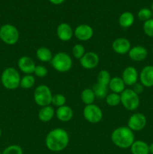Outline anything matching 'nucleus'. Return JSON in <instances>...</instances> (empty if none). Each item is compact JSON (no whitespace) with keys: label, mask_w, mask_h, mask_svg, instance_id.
<instances>
[{"label":"nucleus","mask_w":153,"mask_h":154,"mask_svg":"<svg viewBox=\"0 0 153 154\" xmlns=\"http://www.w3.org/2000/svg\"><path fill=\"white\" fill-rule=\"evenodd\" d=\"M69 135L67 131L62 128H56L48 132L45 138L46 148L52 152H61L69 144Z\"/></svg>","instance_id":"obj_1"},{"label":"nucleus","mask_w":153,"mask_h":154,"mask_svg":"<svg viewBox=\"0 0 153 154\" xmlns=\"http://www.w3.org/2000/svg\"><path fill=\"white\" fill-rule=\"evenodd\" d=\"M112 144L121 149L130 148L135 141L134 132L128 126H120L112 131L111 134Z\"/></svg>","instance_id":"obj_2"},{"label":"nucleus","mask_w":153,"mask_h":154,"mask_svg":"<svg viewBox=\"0 0 153 154\" xmlns=\"http://www.w3.org/2000/svg\"><path fill=\"white\" fill-rule=\"evenodd\" d=\"M20 75L18 71L13 67L4 69L1 75V82L4 88L7 90H16L20 87Z\"/></svg>","instance_id":"obj_3"},{"label":"nucleus","mask_w":153,"mask_h":154,"mask_svg":"<svg viewBox=\"0 0 153 154\" xmlns=\"http://www.w3.org/2000/svg\"><path fill=\"white\" fill-rule=\"evenodd\" d=\"M50 63L56 71L64 73L70 70L73 61L68 54L65 52H58L54 54Z\"/></svg>","instance_id":"obj_4"},{"label":"nucleus","mask_w":153,"mask_h":154,"mask_svg":"<svg viewBox=\"0 0 153 154\" xmlns=\"http://www.w3.org/2000/svg\"><path fill=\"white\" fill-rule=\"evenodd\" d=\"M121 104L126 110L134 111L138 108L140 105L139 95L135 93L132 89H125L120 94Z\"/></svg>","instance_id":"obj_5"},{"label":"nucleus","mask_w":153,"mask_h":154,"mask_svg":"<svg viewBox=\"0 0 153 154\" xmlns=\"http://www.w3.org/2000/svg\"><path fill=\"white\" fill-rule=\"evenodd\" d=\"M20 33L12 24H4L0 28V39L8 45H14L19 41Z\"/></svg>","instance_id":"obj_6"},{"label":"nucleus","mask_w":153,"mask_h":154,"mask_svg":"<svg viewBox=\"0 0 153 154\" xmlns=\"http://www.w3.org/2000/svg\"><path fill=\"white\" fill-rule=\"evenodd\" d=\"M52 94L49 87L44 84L38 86L34 91V102L40 107L50 105L52 102Z\"/></svg>","instance_id":"obj_7"},{"label":"nucleus","mask_w":153,"mask_h":154,"mask_svg":"<svg viewBox=\"0 0 153 154\" xmlns=\"http://www.w3.org/2000/svg\"><path fill=\"white\" fill-rule=\"evenodd\" d=\"M82 114L85 120L90 123H99L103 117L102 110L95 104L86 105Z\"/></svg>","instance_id":"obj_8"},{"label":"nucleus","mask_w":153,"mask_h":154,"mask_svg":"<svg viewBox=\"0 0 153 154\" xmlns=\"http://www.w3.org/2000/svg\"><path fill=\"white\" fill-rule=\"evenodd\" d=\"M146 117L143 114L135 113L129 117L127 126L133 132H139L146 127Z\"/></svg>","instance_id":"obj_9"},{"label":"nucleus","mask_w":153,"mask_h":154,"mask_svg":"<svg viewBox=\"0 0 153 154\" xmlns=\"http://www.w3.org/2000/svg\"><path fill=\"white\" fill-rule=\"evenodd\" d=\"M80 66L85 69H93L97 67L99 64V56L93 51L86 52L85 54L80 59Z\"/></svg>","instance_id":"obj_10"},{"label":"nucleus","mask_w":153,"mask_h":154,"mask_svg":"<svg viewBox=\"0 0 153 154\" xmlns=\"http://www.w3.org/2000/svg\"><path fill=\"white\" fill-rule=\"evenodd\" d=\"M94 30L92 27L88 24H80L75 28L74 35L76 39L81 42H87L92 38Z\"/></svg>","instance_id":"obj_11"},{"label":"nucleus","mask_w":153,"mask_h":154,"mask_svg":"<svg viewBox=\"0 0 153 154\" xmlns=\"http://www.w3.org/2000/svg\"><path fill=\"white\" fill-rule=\"evenodd\" d=\"M112 48L115 53L119 55L128 54L131 48L130 41L125 38H118L112 42Z\"/></svg>","instance_id":"obj_12"},{"label":"nucleus","mask_w":153,"mask_h":154,"mask_svg":"<svg viewBox=\"0 0 153 154\" xmlns=\"http://www.w3.org/2000/svg\"><path fill=\"white\" fill-rule=\"evenodd\" d=\"M122 79L127 86H134L137 83L139 79V74L137 70L133 66H128L123 70L122 74Z\"/></svg>","instance_id":"obj_13"},{"label":"nucleus","mask_w":153,"mask_h":154,"mask_svg":"<svg viewBox=\"0 0 153 154\" xmlns=\"http://www.w3.org/2000/svg\"><path fill=\"white\" fill-rule=\"evenodd\" d=\"M17 65L20 72L26 74V75H32V74L34 73L36 66L34 60L31 57H27V56L21 57L18 60Z\"/></svg>","instance_id":"obj_14"},{"label":"nucleus","mask_w":153,"mask_h":154,"mask_svg":"<svg viewBox=\"0 0 153 154\" xmlns=\"http://www.w3.org/2000/svg\"><path fill=\"white\" fill-rule=\"evenodd\" d=\"M140 83L144 87H153V66L148 65L142 68L139 75Z\"/></svg>","instance_id":"obj_15"},{"label":"nucleus","mask_w":153,"mask_h":154,"mask_svg":"<svg viewBox=\"0 0 153 154\" xmlns=\"http://www.w3.org/2000/svg\"><path fill=\"white\" fill-rule=\"evenodd\" d=\"M56 35L62 42H68L74 35L73 29L67 23H62L57 26Z\"/></svg>","instance_id":"obj_16"},{"label":"nucleus","mask_w":153,"mask_h":154,"mask_svg":"<svg viewBox=\"0 0 153 154\" xmlns=\"http://www.w3.org/2000/svg\"><path fill=\"white\" fill-rule=\"evenodd\" d=\"M128 57L134 62H142L146 59L148 56V51L146 48L141 45L132 47L129 51Z\"/></svg>","instance_id":"obj_17"},{"label":"nucleus","mask_w":153,"mask_h":154,"mask_svg":"<svg viewBox=\"0 0 153 154\" xmlns=\"http://www.w3.org/2000/svg\"><path fill=\"white\" fill-rule=\"evenodd\" d=\"M55 115L56 116L57 119L59 121L66 123V122L71 120V119L73 118L74 112L70 107H69L68 105H64L57 108L56 111Z\"/></svg>","instance_id":"obj_18"},{"label":"nucleus","mask_w":153,"mask_h":154,"mask_svg":"<svg viewBox=\"0 0 153 154\" xmlns=\"http://www.w3.org/2000/svg\"><path fill=\"white\" fill-rule=\"evenodd\" d=\"M55 110L50 105L42 107L38 111V120L40 121L44 122V123L50 122L53 118L54 115H55Z\"/></svg>","instance_id":"obj_19"},{"label":"nucleus","mask_w":153,"mask_h":154,"mask_svg":"<svg viewBox=\"0 0 153 154\" xmlns=\"http://www.w3.org/2000/svg\"><path fill=\"white\" fill-rule=\"evenodd\" d=\"M130 149L132 154H149L148 144L141 140L134 141Z\"/></svg>","instance_id":"obj_20"},{"label":"nucleus","mask_w":153,"mask_h":154,"mask_svg":"<svg viewBox=\"0 0 153 154\" xmlns=\"http://www.w3.org/2000/svg\"><path fill=\"white\" fill-rule=\"evenodd\" d=\"M125 84L122 81V78L119 77H113L111 78L108 87L112 91V93L121 94L125 90Z\"/></svg>","instance_id":"obj_21"},{"label":"nucleus","mask_w":153,"mask_h":154,"mask_svg":"<svg viewBox=\"0 0 153 154\" xmlns=\"http://www.w3.org/2000/svg\"><path fill=\"white\" fill-rule=\"evenodd\" d=\"M134 23V16L130 11H124L118 17V24L122 28H129Z\"/></svg>","instance_id":"obj_22"},{"label":"nucleus","mask_w":153,"mask_h":154,"mask_svg":"<svg viewBox=\"0 0 153 154\" xmlns=\"http://www.w3.org/2000/svg\"><path fill=\"white\" fill-rule=\"evenodd\" d=\"M36 57H37L38 60H40V62L49 63V62H51L53 55L49 48H46V47H40V48H38L36 51Z\"/></svg>","instance_id":"obj_23"},{"label":"nucleus","mask_w":153,"mask_h":154,"mask_svg":"<svg viewBox=\"0 0 153 154\" xmlns=\"http://www.w3.org/2000/svg\"><path fill=\"white\" fill-rule=\"evenodd\" d=\"M81 101L85 104L86 105L94 104V101L95 99V95L93 92L92 89L86 88L82 91L80 95Z\"/></svg>","instance_id":"obj_24"},{"label":"nucleus","mask_w":153,"mask_h":154,"mask_svg":"<svg viewBox=\"0 0 153 154\" xmlns=\"http://www.w3.org/2000/svg\"><path fill=\"white\" fill-rule=\"evenodd\" d=\"M111 78H112L110 76V74L108 71L105 70V69L100 70L98 74L97 84L108 87Z\"/></svg>","instance_id":"obj_25"},{"label":"nucleus","mask_w":153,"mask_h":154,"mask_svg":"<svg viewBox=\"0 0 153 154\" xmlns=\"http://www.w3.org/2000/svg\"><path fill=\"white\" fill-rule=\"evenodd\" d=\"M35 84V78L32 75H26L21 78L20 87L22 89L28 90L32 88Z\"/></svg>","instance_id":"obj_26"},{"label":"nucleus","mask_w":153,"mask_h":154,"mask_svg":"<svg viewBox=\"0 0 153 154\" xmlns=\"http://www.w3.org/2000/svg\"><path fill=\"white\" fill-rule=\"evenodd\" d=\"M106 103L109 106L115 107L119 105L121 103V99H120V94L115 93H111L106 95Z\"/></svg>","instance_id":"obj_27"},{"label":"nucleus","mask_w":153,"mask_h":154,"mask_svg":"<svg viewBox=\"0 0 153 154\" xmlns=\"http://www.w3.org/2000/svg\"><path fill=\"white\" fill-rule=\"evenodd\" d=\"M107 88L108 87H104V86L96 84L93 87L92 90L94 92V95H95V97L99 98V99H104V98H106V94H107Z\"/></svg>","instance_id":"obj_28"},{"label":"nucleus","mask_w":153,"mask_h":154,"mask_svg":"<svg viewBox=\"0 0 153 154\" xmlns=\"http://www.w3.org/2000/svg\"><path fill=\"white\" fill-rule=\"evenodd\" d=\"M85 53V48H84L83 45H81V44H76L72 48V54H73L74 57L77 59V60L82 58Z\"/></svg>","instance_id":"obj_29"},{"label":"nucleus","mask_w":153,"mask_h":154,"mask_svg":"<svg viewBox=\"0 0 153 154\" xmlns=\"http://www.w3.org/2000/svg\"><path fill=\"white\" fill-rule=\"evenodd\" d=\"M65 102L66 98L64 97V95L61 94V93H57V94L52 95V99L51 104H52L54 106L57 107V108H59V107L65 105Z\"/></svg>","instance_id":"obj_30"},{"label":"nucleus","mask_w":153,"mask_h":154,"mask_svg":"<svg viewBox=\"0 0 153 154\" xmlns=\"http://www.w3.org/2000/svg\"><path fill=\"white\" fill-rule=\"evenodd\" d=\"M2 154H23V151L20 146L17 144H12L6 147L3 152Z\"/></svg>","instance_id":"obj_31"},{"label":"nucleus","mask_w":153,"mask_h":154,"mask_svg":"<svg viewBox=\"0 0 153 154\" xmlns=\"http://www.w3.org/2000/svg\"><path fill=\"white\" fill-rule=\"evenodd\" d=\"M142 29H143L144 33L147 36L150 38H153V19L148 20L145 21L142 26Z\"/></svg>","instance_id":"obj_32"},{"label":"nucleus","mask_w":153,"mask_h":154,"mask_svg":"<svg viewBox=\"0 0 153 154\" xmlns=\"http://www.w3.org/2000/svg\"><path fill=\"white\" fill-rule=\"evenodd\" d=\"M152 15V11L150 10V9L146 8H141L137 14L138 18H139L140 20L143 21V22H145V21L151 19Z\"/></svg>","instance_id":"obj_33"},{"label":"nucleus","mask_w":153,"mask_h":154,"mask_svg":"<svg viewBox=\"0 0 153 154\" xmlns=\"http://www.w3.org/2000/svg\"><path fill=\"white\" fill-rule=\"evenodd\" d=\"M47 69H46L45 66H40V65H38L35 66V69H34V74L36 77L40 78H43L47 75Z\"/></svg>","instance_id":"obj_34"},{"label":"nucleus","mask_w":153,"mask_h":154,"mask_svg":"<svg viewBox=\"0 0 153 154\" xmlns=\"http://www.w3.org/2000/svg\"><path fill=\"white\" fill-rule=\"evenodd\" d=\"M132 87H133V89H132V90H133L135 93H137L138 95L140 94V93H142V92H143L144 87L140 84V83H136V84H135L134 85L132 86Z\"/></svg>","instance_id":"obj_35"},{"label":"nucleus","mask_w":153,"mask_h":154,"mask_svg":"<svg viewBox=\"0 0 153 154\" xmlns=\"http://www.w3.org/2000/svg\"><path fill=\"white\" fill-rule=\"evenodd\" d=\"M50 2H51L52 4L56 5H58L62 4L64 2V0H49Z\"/></svg>","instance_id":"obj_36"},{"label":"nucleus","mask_w":153,"mask_h":154,"mask_svg":"<svg viewBox=\"0 0 153 154\" xmlns=\"http://www.w3.org/2000/svg\"><path fill=\"white\" fill-rule=\"evenodd\" d=\"M148 148H149V153L153 154V142L148 145Z\"/></svg>","instance_id":"obj_37"},{"label":"nucleus","mask_w":153,"mask_h":154,"mask_svg":"<svg viewBox=\"0 0 153 154\" xmlns=\"http://www.w3.org/2000/svg\"><path fill=\"white\" fill-rule=\"evenodd\" d=\"M151 8H152V11H153V2H152V5H151Z\"/></svg>","instance_id":"obj_38"},{"label":"nucleus","mask_w":153,"mask_h":154,"mask_svg":"<svg viewBox=\"0 0 153 154\" xmlns=\"http://www.w3.org/2000/svg\"><path fill=\"white\" fill-rule=\"evenodd\" d=\"M1 135H2V130L0 129V138H1Z\"/></svg>","instance_id":"obj_39"},{"label":"nucleus","mask_w":153,"mask_h":154,"mask_svg":"<svg viewBox=\"0 0 153 154\" xmlns=\"http://www.w3.org/2000/svg\"><path fill=\"white\" fill-rule=\"evenodd\" d=\"M0 154H2V153H1V152H0Z\"/></svg>","instance_id":"obj_40"},{"label":"nucleus","mask_w":153,"mask_h":154,"mask_svg":"<svg viewBox=\"0 0 153 154\" xmlns=\"http://www.w3.org/2000/svg\"><path fill=\"white\" fill-rule=\"evenodd\" d=\"M152 53H153V51H152Z\"/></svg>","instance_id":"obj_41"}]
</instances>
